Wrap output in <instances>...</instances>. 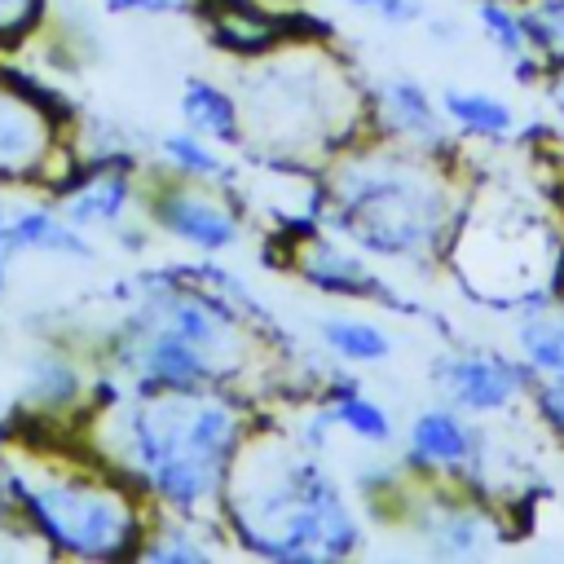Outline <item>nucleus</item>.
I'll return each mask as SVG.
<instances>
[{
    "instance_id": "obj_19",
    "label": "nucleus",
    "mask_w": 564,
    "mask_h": 564,
    "mask_svg": "<svg viewBox=\"0 0 564 564\" xmlns=\"http://www.w3.org/2000/svg\"><path fill=\"white\" fill-rule=\"evenodd\" d=\"M181 123L212 137L216 145H242V97L238 88H225L216 79H185L181 88Z\"/></svg>"
},
{
    "instance_id": "obj_15",
    "label": "nucleus",
    "mask_w": 564,
    "mask_h": 564,
    "mask_svg": "<svg viewBox=\"0 0 564 564\" xmlns=\"http://www.w3.org/2000/svg\"><path fill=\"white\" fill-rule=\"evenodd\" d=\"M370 132L405 141V145H454L449 123L441 115V97H432L414 75L370 79Z\"/></svg>"
},
{
    "instance_id": "obj_13",
    "label": "nucleus",
    "mask_w": 564,
    "mask_h": 564,
    "mask_svg": "<svg viewBox=\"0 0 564 564\" xmlns=\"http://www.w3.org/2000/svg\"><path fill=\"white\" fill-rule=\"evenodd\" d=\"M485 432L471 414H463L449 401L423 405L410 427H405V471L419 480H441V485H467L485 494Z\"/></svg>"
},
{
    "instance_id": "obj_37",
    "label": "nucleus",
    "mask_w": 564,
    "mask_h": 564,
    "mask_svg": "<svg viewBox=\"0 0 564 564\" xmlns=\"http://www.w3.org/2000/svg\"><path fill=\"white\" fill-rule=\"evenodd\" d=\"M269 4H282V0H269Z\"/></svg>"
},
{
    "instance_id": "obj_4",
    "label": "nucleus",
    "mask_w": 564,
    "mask_h": 564,
    "mask_svg": "<svg viewBox=\"0 0 564 564\" xmlns=\"http://www.w3.org/2000/svg\"><path fill=\"white\" fill-rule=\"evenodd\" d=\"M220 524L238 551L278 564L348 560L366 542L361 516L326 471L322 449L269 410L229 467Z\"/></svg>"
},
{
    "instance_id": "obj_5",
    "label": "nucleus",
    "mask_w": 564,
    "mask_h": 564,
    "mask_svg": "<svg viewBox=\"0 0 564 564\" xmlns=\"http://www.w3.org/2000/svg\"><path fill=\"white\" fill-rule=\"evenodd\" d=\"M242 145L260 163L317 176L370 132V84L322 31H295L242 70Z\"/></svg>"
},
{
    "instance_id": "obj_35",
    "label": "nucleus",
    "mask_w": 564,
    "mask_h": 564,
    "mask_svg": "<svg viewBox=\"0 0 564 564\" xmlns=\"http://www.w3.org/2000/svg\"><path fill=\"white\" fill-rule=\"evenodd\" d=\"M330 4H339V9H357V13H375L379 0H330Z\"/></svg>"
},
{
    "instance_id": "obj_8",
    "label": "nucleus",
    "mask_w": 564,
    "mask_h": 564,
    "mask_svg": "<svg viewBox=\"0 0 564 564\" xmlns=\"http://www.w3.org/2000/svg\"><path fill=\"white\" fill-rule=\"evenodd\" d=\"M282 247V269H291L308 291L326 295V300H352V304H379V308H397V313H414V304L370 264V256L361 247H352L344 234H335L330 225L304 216L291 220L286 238H278Z\"/></svg>"
},
{
    "instance_id": "obj_38",
    "label": "nucleus",
    "mask_w": 564,
    "mask_h": 564,
    "mask_svg": "<svg viewBox=\"0 0 564 564\" xmlns=\"http://www.w3.org/2000/svg\"><path fill=\"white\" fill-rule=\"evenodd\" d=\"M471 4H476V0H471ZM516 4H524V0H516Z\"/></svg>"
},
{
    "instance_id": "obj_25",
    "label": "nucleus",
    "mask_w": 564,
    "mask_h": 564,
    "mask_svg": "<svg viewBox=\"0 0 564 564\" xmlns=\"http://www.w3.org/2000/svg\"><path fill=\"white\" fill-rule=\"evenodd\" d=\"M476 26L485 35V44L507 57L511 66L524 62V57H538L529 48V31H524V13L516 0H476Z\"/></svg>"
},
{
    "instance_id": "obj_2",
    "label": "nucleus",
    "mask_w": 564,
    "mask_h": 564,
    "mask_svg": "<svg viewBox=\"0 0 564 564\" xmlns=\"http://www.w3.org/2000/svg\"><path fill=\"white\" fill-rule=\"evenodd\" d=\"M476 176L454 163V145H405L379 132L357 137L317 172V220L370 260L441 269Z\"/></svg>"
},
{
    "instance_id": "obj_17",
    "label": "nucleus",
    "mask_w": 564,
    "mask_h": 564,
    "mask_svg": "<svg viewBox=\"0 0 564 564\" xmlns=\"http://www.w3.org/2000/svg\"><path fill=\"white\" fill-rule=\"evenodd\" d=\"M4 234H9L18 256H53V260H93L97 256L88 234L79 225H70L66 212L48 194L9 207Z\"/></svg>"
},
{
    "instance_id": "obj_12",
    "label": "nucleus",
    "mask_w": 564,
    "mask_h": 564,
    "mask_svg": "<svg viewBox=\"0 0 564 564\" xmlns=\"http://www.w3.org/2000/svg\"><path fill=\"white\" fill-rule=\"evenodd\" d=\"M432 383L441 401L458 405L471 419H498L520 405H529V392L538 375L524 366L520 352H502L489 344H467V348H445L432 361Z\"/></svg>"
},
{
    "instance_id": "obj_33",
    "label": "nucleus",
    "mask_w": 564,
    "mask_h": 564,
    "mask_svg": "<svg viewBox=\"0 0 564 564\" xmlns=\"http://www.w3.org/2000/svg\"><path fill=\"white\" fill-rule=\"evenodd\" d=\"M13 242L9 238H0V295H9V269H13Z\"/></svg>"
},
{
    "instance_id": "obj_22",
    "label": "nucleus",
    "mask_w": 564,
    "mask_h": 564,
    "mask_svg": "<svg viewBox=\"0 0 564 564\" xmlns=\"http://www.w3.org/2000/svg\"><path fill=\"white\" fill-rule=\"evenodd\" d=\"M317 344L344 366H383L397 352L383 322L357 317V313H322L317 317Z\"/></svg>"
},
{
    "instance_id": "obj_10",
    "label": "nucleus",
    "mask_w": 564,
    "mask_h": 564,
    "mask_svg": "<svg viewBox=\"0 0 564 564\" xmlns=\"http://www.w3.org/2000/svg\"><path fill=\"white\" fill-rule=\"evenodd\" d=\"M401 524L423 542V551L445 560H476L507 542V516L467 485L414 480Z\"/></svg>"
},
{
    "instance_id": "obj_14",
    "label": "nucleus",
    "mask_w": 564,
    "mask_h": 564,
    "mask_svg": "<svg viewBox=\"0 0 564 564\" xmlns=\"http://www.w3.org/2000/svg\"><path fill=\"white\" fill-rule=\"evenodd\" d=\"M141 189H145V176L137 172L132 159H106V163H79L48 198L84 234H93V229L115 234L123 220H132L141 212Z\"/></svg>"
},
{
    "instance_id": "obj_1",
    "label": "nucleus",
    "mask_w": 564,
    "mask_h": 564,
    "mask_svg": "<svg viewBox=\"0 0 564 564\" xmlns=\"http://www.w3.org/2000/svg\"><path fill=\"white\" fill-rule=\"evenodd\" d=\"M260 414L264 401L242 388H145L97 366L93 410L70 436L128 480L150 511L225 529V480Z\"/></svg>"
},
{
    "instance_id": "obj_28",
    "label": "nucleus",
    "mask_w": 564,
    "mask_h": 564,
    "mask_svg": "<svg viewBox=\"0 0 564 564\" xmlns=\"http://www.w3.org/2000/svg\"><path fill=\"white\" fill-rule=\"evenodd\" d=\"M529 410L538 414V423L564 445V383L560 379H538L529 392Z\"/></svg>"
},
{
    "instance_id": "obj_7",
    "label": "nucleus",
    "mask_w": 564,
    "mask_h": 564,
    "mask_svg": "<svg viewBox=\"0 0 564 564\" xmlns=\"http://www.w3.org/2000/svg\"><path fill=\"white\" fill-rule=\"evenodd\" d=\"M75 119L57 93L0 57V189L53 194L75 167Z\"/></svg>"
},
{
    "instance_id": "obj_3",
    "label": "nucleus",
    "mask_w": 564,
    "mask_h": 564,
    "mask_svg": "<svg viewBox=\"0 0 564 564\" xmlns=\"http://www.w3.org/2000/svg\"><path fill=\"white\" fill-rule=\"evenodd\" d=\"M150 502L70 432L13 423L0 436V520L62 560H137Z\"/></svg>"
},
{
    "instance_id": "obj_9",
    "label": "nucleus",
    "mask_w": 564,
    "mask_h": 564,
    "mask_svg": "<svg viewBox=\"0 0 564 564\" xmlns=\"http://www.w3.org/2000/svg\"><path fill=\"white\" fill-rule=\"evenodd\" d=\"M141 216L154 225V234H163L198 256H225L247 234V212L229 194V185L185 181L172 172H154L145 181Z\"/></svg>"
},
{
    "instance_id": "obj_20",
    "label": "nucleus",
    "mask_w": 564,
    "mask_h": 564,
    "mask_svg": "<svg viewBox=\"0 0 564 564\" xmlns=\"http://www.w3.org/2000/svg\"><path fill=\"white\" fill-rule=\"evenodd\" d=\"M220 546H229L225 529L185 520V516H150V529L141 538L137 560H154V564H207Z\"/></svg>"
},
{
    "instance_id": "obj_29",
    "label": "nucleus",
    "mask_w": 564,
    "mask_h": 564,
    "mask_svg": "<svg viewBox=\"0 0 564 564\" xmlns=\"http://www.w3.org/2000/svg\"><path fill=\"white\" fill-rule=\"evenodd\" d=\"M106 13H137V18H181L198 13V0H93Z\"/></svg>"
},
{
    "instance_id": "obj_16",
    "label": "nucleus",
    "mask_w": 564,
    "mask_h": 564,
    "mask_svg": "<svg viewBox=\"0 0 564 564\" xmlns=\"http://www.w3.org/2000/svg\"><path fill=\"white\" fill-rule=\"evenodd\" d=\"M198 18L212 44L238 62H256L295 35V18L269 0H198Z\"/></svg>"
},
{
    "instance_id": "obj_30",
    "label": "nucleus",
    "mask_w": 564,
    "mask_h": 564,
    "mask_svg": "<svg viewBox=\"0 0 564 564\" xmlns=\"http://www.w3.org/2000/svg\"><path fill=\"white\" fill-rule=\"evenodd\" d=\"M375 18L383 26H414V22L427 18V9H423V0H379L375 4Z\"/></svg>"
},
{
    "instance_id": "obj_27",
    "label": "nucleus",
    "mask_w": 564,
    "mask_h": 564,
    "mask_svg": "<svg viewBox=\"0 0 564 564\" xmlns=\"http://www.w3.org/2000/svg\"><path fill=\"white\" fill-rule=\"evenodd\" d=\"M48 31V0H0V57Z\"/></svg>"
},
{
    "instance_id": "obj_31",
    "label": "nucleus",
    "mask_w": 564,
    "mask_h": 564,
    "mask_svg": "<svg viewBox=\"0 0 564 564\" xmlns=\"http://www.w3.org/2000/svg\"><path fill=\"white\" fill-rule=\"evenodd\" d=\"M538 93H542V101L551 106V115L564 123V66H546V75H542Z\"/></svg>"
},
{
    "instance_id": "obj_18",
    "label": "nucleus",
    "mask_w": 564,
    "mask_h": 564,
    "mask_svg": "<svg viewBox=\"0 0 564 564\" xmlns=\"http://www.w3.org/2000/svg\"><path fill=\"white\" fill-rule=\"evenodd\" d=\"M317 401L326 405L335 432H344V436H352V441H361L370 449H383V445L397 441L392 410L379 397H370L366 388H357V379H326Z\"/></svg>"
},
{
    "instance_id": "obj_11",
    "label": "nucleus",
    "mask_w": 564,
    "mask_h": 564,
    "mask_svg": "<svg viewBox=\"0 0 564 564\" xmlns=\"http://www.w3.org/2000/svg\"><path fill=\"white\" fill-rule=\"evenodd\" d=\"M93 392L97 366H88V352L62 339H44L22 357L13 419L44 432H75L93 410Z\"/></svg>"
},
{
    "instance_id": "obj_34",
    "label": "nucleus",
    "mask_w": 564,
    "mask_h": 564,
    "mask_svg": "<svg viewBox=\"0 0 564 564\" xmlns=\"http://www.w3.org/2000/svg\"><path fill=\"white\" fill-rule=\"evenodd\" d=\"M551 295H555V304L564 308V242H560V260H555V286H551Z\"/></svg>"
},
{
    "instance_id": "obj_21",
    "label": "nucleus",
    "mask_w": 564,
    "mask_h": 564,
    "mask_svg": "<svg viewBox=\"0 0 564 564\" xmlns=\"http://www.w3.org/2000/svg\"><path fill=\"white\" fill-rule=\"evenodd\" d=\"M441 115L463 141H507L516 132V106L489 88H445Z\"/></svg>"
},
{
    "instance_id": "obj_32",
    "label": "nucleus",
    "mask_w": 564,
    "mask_h": 564,
    "mask_svg": "<svg viewBox=\"0 0 564 564\" xmlns=\"http://www.w3.org/2000/svg\"><path fill=\"white\" fill-rule=\"evenodd\" d=\"M427 26H432V40L436 44H454L458 40V22H449V18H432Z\"/></svg>"
},
{
    "instance_id": "obj_26",
    "label": "nucleus",
    "mask_w": 564,
    "mask_h": 564,
    "mask_svg": "<svg viewBox=\"0 0 564 564\" xmlns=\"http://www.w3.org/2000/svg\"><path fill=\"white\" fill-rule=\"evenodd\" d=\"M520 13L529 48L542 57V66H564V0H524Z\"/></svg>"
},
{
    "instance_id": "obj_23",
    "label": "nucleus",
    "mask_w": 564,
    "mask_h": 564,
    "mask_svg": "<svg viewBox=\"0 0 564 564\" xmlns=\"http://www.w3.org/2000/svg\"><path fill=\"white\" fill-rule=\"evenodd\" d=\"M516 352L538 379L564 383V308L555 300L516 313Z\"/></svg>"
},
{
    "instance_id": "obj_6",
    "label": "nucleus",
    "mask_w": 564,
    "mask_h": 564,
    "mask_svg": "<svg viewBox=\"0 0 564 564\" xmlns=\"http://www.w3.org/2000/svg\"><path fill=\"white\" fill-rule=\"evenodd\" d=\"M560 234L546 216L516 198H489V189H471V203L449 242L445 269L463 282L471 304L494 313H524L551 304Z\"/></svg>"
},
{
    "instance_id": "obj_24",
    "label": "nucleus",
    "mask_w": 564,
    "mask_h": 564,
    "mask_svg": "<svg viewBox=\"0 0 564 564\" xmlns=\"http://www.w3.org/2000/svg\"><path fill=\"white\" fill-rule=\"evenodd\" d=\"M225 145H216L212 137L194 132V128H176V132H163L154 141V159L163 172L172 176H185V181H212V185H229L234 181V167L229 159L220 154Z\"/></svg>"
},
{
    "instance_id": "obj_36",
    "label": "nucleus",
    "mask_w": 564,
    "mask_h": 564,
    "mask_svg": "<svg viewBox=\"0 0 564 564\" xmlns=\"http://www.w3.org/2000/svg\"><path fill=\"white\" fill-rule=\"evenodd\" d=\"M4 220H9V207H0V238H9V234H4Z\"/></svg>"
}]
</instances>
